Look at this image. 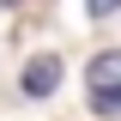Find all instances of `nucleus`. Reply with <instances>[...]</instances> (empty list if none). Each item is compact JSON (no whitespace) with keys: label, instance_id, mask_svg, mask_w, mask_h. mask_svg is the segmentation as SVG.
<instances>
[{"label":"nucleus","instance_id":"nucleus-1","mask_svg":"<svg viewBox=\"0 0 121 121\" xmlns=\"http://www.w3.org/2000/svg\"><path fill=\"white\" fill-rule=\"evenodd\" d=\"M85 97L97 115H121V48H103L85 67Z\"/></svg>","mask_w":121,"mask_h":121},{"label":"nucleus","instance_id":"nucleus-2","mask_svg":"<svg viewBox=\"0 0 121 121\" xmlns=\"http://www.w3.org/2000/svg\"><path fill=\"white\" fill-rule=\"evenodd\" d=\"M55 85H60V60H55V55H36V60L24 67V97H48Z\"/></svg>","mask_w":121,"mask_h":121}]
</instances>
